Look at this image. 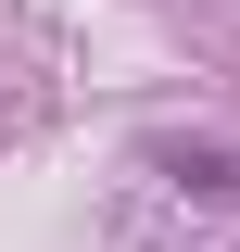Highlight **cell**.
I'll return each mask as SVG.
<instances>
[{"instance_id":"cell-1","label":"cell","mask_w":240,"mask_h":252,"mask_svg":"<svg viewBox=\"0 0 240 252\" xmlns=\"http://www.w3.org/2000/svg\"><path fill=\"white\" fill-rule=\"evenodd\" d=\"M164 177H177V189H240V164L228 152H164Z\"/></svg>"}]
</instances>
